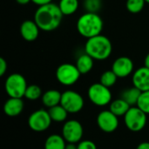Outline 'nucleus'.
<instances>
[{
  "label": "nucleus",
  "mask_w": 149,
  "mask_h": 149,
  "mask_svg": "<svg viewBox=\"0 0 149 149\" xmlns=\"http://www.w3.org/2000/svg\"><path fill=\"white\" fill-rule=\"evenodd\" d=\"M146 1V3H149V0H145Z\"/></svg>",
  "instance_id": "obj_35"
},
{
  "label": "nucleus",
  "mask_w": 149,
  "mask_h": 149,
  "mask_svg": "<svg viewBox=\"0 0 149 149\" xmlns=\"http://www.w3.org/2000/svg\"><path fill=\"white\" fill-rule=\"evenodd\" d=\"M113 45L110 39L104 35H98L88 38L85 45V52L96 60H105L110 57Z\"/></svg>",
  "instance_id": "obj_2"
},
{
  "label": "nucleus",
  "mask_w": 149,
  "mask_h": 149,
  "mask_svg": "<svg viewBox=\"0 0 149 149\" xmlns=\"http://www.w3.org/2000/svg\"><path fill=\"white\" fill-rule=\"evenodd\" d=\"M145 3H146L145 0H127L126 6L129 12L133 14H136L143 10Z\"/></svg>",
  "instance_id": "obj_25"
},
{
  "label": "nucleus",
  "mask_w": 149,
  "mask_h": 149,
  "mask_svg": "<svg viewBox=\"0 0 149 149\" xmlns=\"http://www.w3.org/2000/svg\"><path fill=\"white\" fill-rule=\"evenodd\" d=\"M130 107H131V106L129 104H127L121 98H120V99L113 100L110 103L109 110L113 113H114L116 116L122 117V116H125V114L127 113V111L130 109Z\"/></svg>",
  "instance_id": "obj_19"
},
{
  "label": "nucleus",
  "mask_w": 149,
  "mask_h": 149,
  "mask_svg": "<svg viewBox=\"0 0 149 149\" xmlns=\"http://www.w3.org/2000/svg\"><path fill=\"white\" fill-rule=\"evenodd\" d=\"M136 107H138L147 114H149V91L141 92Z\"/></svg>",
  "instance_id": "obj_26"
},
{
  "label": "nucleus",
  "mask_w": 149,
  "mask_h": 149,
  "mask_svg": "<svg viewBox=\"0 0 149 149\" xmlns=\"http://www.w3.org/2000/svg\"><path fill=\"white\" fill-rule=\"evenodd\" d=\"M28 85L24 77L19 73L9 75L4 83L6 93L10 98H23Z\"/></svg>",
  "instance_id": "obj_5"
},
{
  "label": "nucleus",
  "mask_w": 149,
  "mask_h": 149,
  "mask_svg": "<svg viewBox=\"0 0 149 149\" xmlns=\"http://www.w3.org/2000/svg\"><path fill=\"white\" fill-rule=\"evenodd\" d=\"M61 97H62V93L59 91L55 90V89H51V90L45 92L41 99H42L43 105L47 108H51L52 107H55L60 104Z\"/></svg>",
  "instance_id": "obj_16"
},
{
  "label": "nucleus",
  "mask_w": 149,
  "mask_h": 149,
  "mask_svg": "<svg viewBox=\"0 0 149 149\" xmlns=\"http://www.w3.org/2000/svg\"><path fill=\"white\" fill-rule=\"evenodd\" d=\"M43 95L41 88L37 85H30L27 86L24 97L29 100H37Z\"/></svg>",
  "instance_id": "obj_24"
},
{
  "label": "nucleus",
  "mask_w": 149,
  "mask_h": 149,
  "mask_svg": "<svg viewBox=\"0 0 149 149\" xmlns=\"http://www.w3.org/2000/svg\"><path fill=\"white\" fill-rule=\"evenodd\" d=\"M24 101L22 98H9L3 105V112L9 117H17L24 110Z\"/></svg>",
  "instance_id": "obj_15"
},
{
  "label": "nucleus",
  "mask_w": 149,
  "mask_h": 149,
  "mask_svg": "<svg viewBox=\"0 0 149 149\" xmlns=\"http://www.w3.org/2000/svg\"><path fill=\"white\" fill-rule=\"evenodd\" d=\"M136 149H149V142L148 141H144V142H141L140 143Z\"/></svg>",
  "instance_id": "obj_31"
},
{
  "label": "nucleus",
  "mask_w": 149,
  "mask_h": 149,
  "mask_svg": "<svg viewBox=\"0 0 149 149\" xmlns=\"http://www.w3.org/2000/svg\"><path fill=\"white\" fill-rule=\"evenodd\" d=\"M134 66V62L130 58L121 56L113 61L112 70L118 78H126L133 72Z\"/></svg>",
  "instance_id": "obj_12"
},
{
  "label": "nucleus",
  "mask_w": 149,
  "mask_h": 149,
  "mask_svg": "<svg viewBox=\"0 0 149 149\" xmlns=\"http://www.w3.org/2000/svg\"><path fill=\"white\" fill-rule=\"evenodd\" d=\"M81 73L78 70L76 65L64 63L56 70L57 80L63 86H70L74 85L80 78Z\"/></svg>",
  "instance_id": "obj_7"
},
{
  "label": "nucleus",
  "mask_w": 149,
  "mask_h": 149,
  "mask_svg": "<svg viewBox=\"0 0 149 149\" xmlns=\"http://www.w3.org/2000/svg\"><path fill=\"white\" fill-rule=\"evenodd\" d=\"M52 122V120L48 111L44 109H39L33 112L28 118L29 127L32 131L38 133L46 131L50 127Z\"/></svg>",
  "instance_id": "obj_9"
},
{
  "label": "nucleus",
  "mask_w": 149,
  "mask_h": 149,
  "mask_svg": "<svg viewBox=\"0 0 149 149\" xmlns=\"http://www.w3.org/2000/svg\"><path fill=\"white\" fill-rule=\"evenodd\" d=\"M48 113L51 116L52 120L55 122H58V123L65 121L69 113L60 104L49 108Z\"/></svg>",
  "instance_id": "obj_21"
},
{
  "label": "nucleus",
  "mask_w": 149,
  "mask_h": 149,
  "mask_svg": "<svg viewBox=\"0 0 149 149\" xmlns=\"http://www.w3.org/2000/svg\"><path fill=\"white\" fill-rule=\"evenodd\" d=\"M147 113L138 107H131L124 116V122L128 130L134 133L141 131L147 125Z\"/></svg>",
  "instance_id": "obj_4"
},
{
  "label": "nucleus",
  "mask_w": 149,
  "mask_h": 149,
  "mask_svg": "<svg viewBox=\"0 0 149 149\" xmlns=\"http://www.w3.org/2000/svg\"><path fill=\"white\" fill-rule=\"evenodd\" d=\"M84 134L81 123L77 120H70L65 122L62 127V136L67 143H79Z\"/></svg>",
  "instance_id": "obj_10"
},
{
  "label": "nucleus",
  "mask_w": 149,
  "mask_h": 149,
  "mask_svg": "<svg viewBox=\"0 0 149 149\" xmlns=\"http://www.w3.org/2000/svg\"><path fill=\"white\" fill-rule=\"evenodd\" d=\"M58 6L64 16H70L77 11L79 8V0H60Z\"/></svg>",
  "instance_id": "obj_22"
},
{
  "label": "nucleus",
  "mask_w": 149,
  "mask_h": 149,
  "mask_svg": "<svg viewBox=\"0 0 149 149\" xmlns=\"http://www.w3.org/2000/svg\"><path fill=\"white\" fill-rule=\"evenodd\" d=\"M78 149H97L96 144L89 140H85V141H81L78 143L77 145Z\"/></svg>",
  "instance_id": "obj_28"
},
{
  "label": "nucleus",
  "mask_w": 149,
  "mask_h": 149,
  "mask_svg": "<svg viewBox=\"0 0 149 149\" xmlns=\"http://www.w3.org/2000/svg\"><path fill=\"white\" fill-rule=\"evenodd\" d=\"M66 143L62 135L51 134L45 141V149H65Z\"/></svg>",
  "instance_id": "obj_20"
},
{
  "label": "nucleus",
  "mask_w": 149,
  "mask_h": 149,
  "mask_svg": "<svg viewBox=\"0 0 149 149\" xmlns=\"http://www.w3.org/2000/svg\"><path fill=\"white\" fill-rule=\"evenodd\" d=\"M102 6L101 0H85L84 1V7L86 12H93L98 13Z\"/></svg>",
  "instance_id": "obj_27"
},
{
  "label": "nucleus",
  "mask_w": 149,
  "mask_h": 149,
  "mask_svg": "<svg viewBox=\"0 0 149 149\" xmlns=\"http://www.w3.org/2000/svg\"><path fill=\"white\" fill-rule=\"evenodd\" d=\"M39 30L34 20H24L20 25V34L27 42L36 40L39 35Z\"/></svg>",
  "instance_id": "obj_13"
},
{
  "label": "nucleus",
  "mask_w": 149,
  "mask_h": 149,
  "mask_svg": "<svg viewBox=\"0 0 149 149\" xmlns=\"http://www.w3.org/2000/svg\"><path fill=\"white\" fill-rule=\"evenodd\" d=\"M19 4H27L28 3L31 2V0H16Z\"/></svg>",
  "instance_id": "obj_34"
},
{
  "label": "nucleus",
  "mask_w": 149,
  "mask_h": 149,
  "mask_svg": "<svg viewBox=\"0 0 149 149\" xmlns=\"http://www.w3.org/2000/svg\"><path fill=\"white\" fill-rule=\"evenodd\" d=\"M117 79H118V77L113 72V70H109V71L104 72L101 74L100 83H101L103 86L110 88V87H112V86H113L115 85V83L117 82Z\"/></svg>",
  "instance_id": "obj_23"
},
{
  "label": "nucleus",
  "mask_w": 149,
  "mask_h": 149,
  "mask_svg": "<svg viewBox=\"0 0 149 149\" xmlns=\"http://www.w3.org/2000/svg\"><path fill=\"white\" fill-rule=\"evenodd\" d=\"M141 94V91L136 88L135 86H133L123 90L120 94V98L124 100L131 107H134L137 105Z\"/></svg>",
  "instance_id": "obj_18"
},
{
  "label": "nucleus",
  "mask_w": 149,
  "mask_h": 149,
  "mask_svg": "<svg viewBox=\"0 0 149 149\" xmlns=\"http://www.w3.org/2000/svg\"><path fill=\"white\" fill-rule=\"evenodd\" d=\"M63 17L64 15L58 4L50 3L39 6L37 9L34 14V21L40 30L44 31H52L58 28Z\"/></svg>",
  "instance_id": "obj_1"
},
{
  "label": "nucleus",
  "mask_w": 149,
  "mask_h": 149,
  "mask_svg": "<svg viewBox=\"0 0 149 149\" xmlns=\"http://www.w3.org/2000/svg\"><path fill=\"white\" fill-rule=\"evenodd\" d=\"M119 117L110 110L101 111L97 117V125L100 129L105 133L110 134L114 132L119 127Z\"/></svg>",
  "instance_id": "obj_11"
},
{
  "label": "nucleus",
  "mask_w": 149,
  "mask_h": 149,
  "mask_svg": "<svg viewBox=\"0 0 149 149\" xmlns=\"http://www.w3.org/2000/svg\"><path fill=\"white\" fill-rule=\"evenodd\" d=\"M103 29V20L98 13L86 12L77 21V30L79 33L86 38H91L101 33Z\"/></svg>",
  "instance_id": "obj_3"
},
{
  "label": "nucleus",
  "mask_w": 149,
  "mask_h": 149,
  "mask_svg": "<svg viewBox=\"0 0 149 149\" xmlns=\"http://www.w3.org/2000/svg\"><path fill=\"white\" fill-rule=\"evenodd\" d=\"M60 105L69 113H77L83 109L85 102L83 97L79 93L67 90L62 93Z\"/></svg>",
  "instance_id": "obj_8"
},
{
  "label": "nucleus",
  "mask_w": 149,
  "mask_h": 149,
  "mask_svg": "<svg viewBox=\"0 0 149 149\" xmlns=\"http://www.w3.org/2000/svg\"><path fill=\"white\" fill-rule=\"evenodd\" d=\"M31 2L38 6H42L50 3H52V0H31Z\"/></svg>",
  "instance_id": "obj_30"
},
{
  "label": "nucleus",
  "mask_w": 149,
  "mask_h": 149,
  "mask_svg": "<svg viewBox=\"0 0 149 149\" xmlns=\"http://www.w3.org/2000/svg\"><path fill=\"white\" fill-rule=\"evenodd\" d=\"M134 86L141 92L149 91V68L142 66L137 69L133 74Z\"/></svg>",
  "instance_id": "obj_14"
},
{
  "label": "nucleus",
  "mask_w": 149,
  "mask_h": 149,
  "mask_svg": "<svg viewBox=\"0 0 149 149\" xmlns=\"http://www.w3.org/2000/svg\"><path fill=\"white\" fill-rule=\"evenodd\" d=\"M7 62L3 58H0V76H3L7 71Z\"/></svg>",
  "instance_id": "obj_29"
},
{
  "label": "nucleus",
  "mask_w": 149,
  "mask_h": 149,
  "mask_svg": "<svg viewBox=\"0 0 149 149\" xmlns=\"http://www.w3.org/2000/svg\"><path fill=\"white\" fill-rule=\"evenodd\" d=\"M65 149H78V148L75 143H66Z\"/></svg>",
  "instance_id": "obj_32"
},
{
  "label": "nucleus",
  "mask_w": 149,
  "mask_h": 149,
  "mask_svg": "<svg viewBox=\"0 0 149 149\" xmlns=\"http://www.w3.org/2000/svg\"><path fill=\"white\" fill-rule=\"evenodd\" d=\"M144 66L149 68V53L146 56V58L144 59Z\"/></svg>",
  "instance_id": "obj_33"
},
{
  "label": "nucleus",
  "mask_w": 149,
  "mask_h": 149,
  "mask_svg": "<svg viewBox=\"0 0 149 149\" xmlns=\"http://www.w3.org/2000/svg\"><path fill=\"white\" fill-rule=\"evenodd\" d=\"M93 60L94 59L91 56L85 52L78 58L75 65L81 74H86L92 71L93 67Z\"/></svg>",
  "instance_id": "obj_17"
},
{
  "label": "nucleus",
  "mask_w": 149,
  "mask_h": 149,
  "mask_svg": "<svg viewBox=\"0 0 149 149\" xmlns=\"http://www.w3.org/2000/svg\"><path fill=\"white\" fill-rule=\"evenodd\" d=\"M87 96L90 101L97 107H105L112 102L110 88L103 86L101 83L91 85L87 91Z\"/></svg>",
  "instance_id": "obj_6"
}]
</instances>
